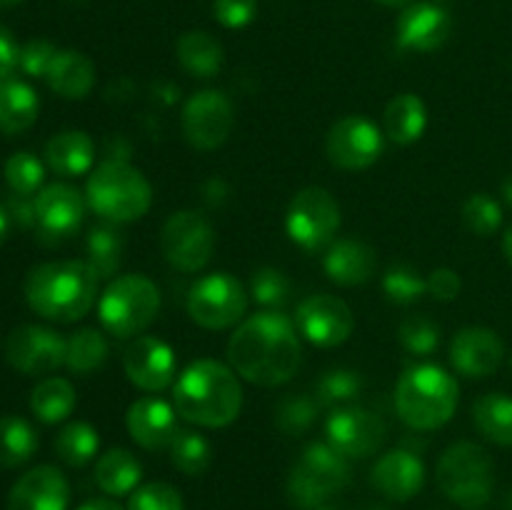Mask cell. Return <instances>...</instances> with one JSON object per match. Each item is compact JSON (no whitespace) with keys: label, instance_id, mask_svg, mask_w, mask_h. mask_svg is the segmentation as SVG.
I'll return each mask as SVG.
<instances>
[{"label":"cell","instance_id":"6da1fadb","mask_svg":"<svg viewBox=\"0 0 512 510\" xmlns=\"http://www.w3.org/2000/svg\"><path fill=\"white\" fill-rule=\"evenodd\" d=\"M298 328L288 315L263 310L243 320L228 343L230 368L253 385H283L300 368Z\"/></svg>","mask_w":512,"mask_h":510},{"label":"cell","instance_id":"7a4b0ae2","mask_svg":"<svg viewBox=\"0 0 512 510\" xmlns=\"http://www.w3.org/2000/svg\"><path fill=\"white\" fill-rule=\"evenodd\" d=\"M173 405L188 423L225 428L240 415L243 388L228 365L218 360H195L175 380Z\"/></svg>","mask_w":512,"mask_h":510},{"label":"cell","instance_id":"3957f363","mask_svg":"<svg viewBox=\"0 0 512 510\" xmlns=\"http://www.w3.org/2000/svg\"><path fill=\"white\" fill-rule=\"evenodd\" d=\"M98 280L85 260L43 263L25 278V300L40 318L73 323L95 305Z\"/></svg>","mask_w":512,"mask_h":510},{"label":"cell","instance_id":"277c9868","mask_svg":"<svg viewBox=\"0 0 512 510\" xmlns=\"http://www.w3.org/2000/svg\"><path fill=\"white\" fill-rule=\"evenodd\" d=\"M460 388L440 365H413L395 388V408L400 420L413 430L443 428L458 408Z\"/></svg>","mask_w":512,"mask_h":510},{"label":"cell","instance_id":"5b68a950","mask_svg":"<svg viewBox=\"0 0 512 510\" xmlns=\"http://www.w3.org/2000/svg\"><path fill=\"white\" fill-rule=\"evenodd\" d=\"M85 200L90 210L98 213L105 223H133L150 210L153 188L133 165L123 160H105L90 173Z\"/></svg>","mask_w":512,"mask_h":510},{"label":"cell","instance_id":"8992f818","mask_svg":"<svg viewBox=\"0 0 512 510\" xmlns=\"http://www.w3.org/2000/svg\"><path fill=\"white\" fill-rule=\"evenodd\" d=\"M435 480L443 495L453 503L468 510H478L480 505L493 498L495 490V465L493 458L478 443H455L440 455Z\"/></svg>","mask_w":512,"mask_h":510},{"label":"cell","instance_id":"52a82bcc","mask_svg":"<svg viewBox=\"0 0 512 510\" xmlns=\"http://www.w3.org/2000/svg\"><path fill=\"white\" fill-rule=\"evenodd\" d=\"M350 465L345 455L328 443H313L303 450L288 475V498L300 510H318L348 485Z\"/></svg>","mask_w":512,"mask_h":510},{"label":"cell","instance_id":"ba28073f","mask_svg":"<svg viewBox=\"0 0 512 510\" xmlns=\"http://www.w3.org/2000/svg\"><path fill=\"white\" fill-rule=\"evenodd\" d=\"M160 310L158 285L145 275H120L100 295L98 315L115 338H130L148 328Z\"/></svg>","mask_w":512,"mask_h":510},{"label":"cell","instance_id":"9c48e42d","mask_svg":"<svg viewBox=\"0 0 512 510\" xmlns=\"http://www.w3.org/2000/svg\"><path fill=\"white\" fill-rule=\"evenodd\" d=\"M340 228V205L330 195V190L303 188L290 203L285 215V230L290 240L303 250H323L333 243L335 233Z\"/></svg>","mask_w":512,"mask_h":510},{"label":"cell","instance_id":"30bf717a","mask_svg":"<svg viewBox=\"0 0 512 510\" xmlns=\"http://www.w3.org/2000/svg\"><path fill=\"white\" fill-rule=\"evenodd\" d=\"M160 250L173 268L198 273L215 253V230L195 210H178L160 230Z\"/></svg>","mask_w":512,"mask_h":510},{"label":"cell","instance_id":"8fae6325","mask_svg":"<svg viewBox=\"0 0 512 510\" xmlns=\"http://www.w3.org/2000/svg\"><path fill=\"white\" fill-rule=\"evenodd\" d=\"M245 308H248V293L230 273H210L190 288L188 313L200 328H230L243 320Z\"/></svg>","mask_w":512,"mask_h":510},{"label":"cell","instance_id":"7c38bea8","mask_svg":"<svg viewBox=\"0 0 512 510\" xmlns=\"http://www.w3.org/2000/svg\"><path fill=\"white\" fill-rule=\"evenodd\" d=\"M295 328L308 343L318 348H335L353 335L355 315L343 298L328 293L308 295L298 305Z\"/></svg>","mask_w":512,"mask_h":510},{"label":"cell","instance_id":"4fadbf2b","mask_svg":"<svg viewBox=\"0 0 512 510\" xmlns=\"http://www.w3.org/2000/svg\"><path fill=\"white\" fill-rule=\"evenodd\" d=\"M183 135L193 148L215 150L228 140L235 110L223 90H200L183 108Z\"/></svg>","mask_w":512,"mask_h":510},{"label":"cell","instance_id":"5bb4252c","mask_svg":"<svg viewBox=\"0 0 512 510\" xmlns=\"http://www.w3.org/2000/svg\"><path fill=\"white\" fill-rule=\"evenodd\" d=\"M325 153L338 168L365 170L383 155V133L363 115H345L328 130Z\"/></svg>","mask_w":512,"mask_h":510},{"label":"cell","instance_id":"9a60e30c","mask_svg":"<svg viewBox=\"0 0 512 510\" xmlns=\"http://www.w3.org/2000/svg\"><path fill=\"white\" fill-rule=\"evenodd\" d=\"M85 203L88 200L73 185L53 183L40 188V193L33 198L38 238L48 245H58L73 238L83 225Z\"/></svg>","mask_w":512,"mask_h":510},{"label":"cell","instance_id":"2e32d148","mask_svg":"<svg viewBox=\"0 0 512 510\" xmlns=\"http://www.w3.org/2000/svg\"><path fill=\"white\" fill-rule=\"evenodd\" d=\"M68 340L43 325H20L8 335L5 360L23 375H48L65 365Z\"/></svg>","mask_w":512,"mask_h":510},{"label":"cell","instance_id":"e0dca14e","mask_svg":"<svg viewBox=\"0 0 512 510\" xmlns=\"http://www.w3.org/2000/svg\"><path fill=\"white\" fill-rule=\"evenodd\" d=\"M325 435H328L330 448H335L345 458H370L383 448L388 428L373 410L348 405L330 415L325 423Z\"/></svg>","mask_w":512,"mask_h":510},{"label":"cell","instance_id":"ac0fdd59","mask_svg":"<svg viewBox=\"0 0 512 510\" xmlns=\"http://www.w3.org/2000/svg\"><path fill=\"white\" fill-rule=\"evenodd\" d=\"M123 368L135 388L160 393L175 380V353L165 340L140 335L125 350Z\"/></svg>","mask_w":512,"mask_h":510},{"label":"cell","instance_id":"d6986e66","mask_svg":"<svg viewBox=\"0 0 512 510\" xmlns=\"http://www.w3.org/2000/svg\"><path fill=\"white\" fill-rule=\"evenodd\" d=\"M70 485L55 465H38L20 475L8 493V510H68Z\"/></svg>","mask_w":512,"mask_h":510},{"label":"cell","instance_id":"ffe728a7","mask_svg":"<svg viewBox=\"0 0 512 510\" xmlns=\"http://www.w3.org/2000/svg\"><path fill=\"white\" fill-rule=\"evenodd\" d=\"M503 358V340L490 328H463L450 343V360L465 378H488L500 368Z\"/></svg>","mask_w":512,"mask_h":510},{"label":"cell","instance_id":"44dd1931","mask_svg":"<svg viewBox=\"0 0 512 510\" xmlns=\"http://www.w3.org/2000/svg\"><path fill=\"white\" fill-rule=\"evenodd\" d=\"M453 30L448 10L435 3H413L398 18V45L415 53H430L445 45Z\"/></svg>","mask_w":512,"mask_h":510},{"label":"cell","instance_id":"7402d4cb","mask_svg":"<svg viewBox=\"0 0 512 510\" xmlns=\"http://www.w3.org/2000/svg\"><path fill=\"white\" fill-rule=\"evenodd\" d=\"M178 410L160 398H140L135 400L125 415L128 433L140 448L145 450H165L180 433Z\"/></svg>","mask_w":512,"mask_h":510},{"label":"cell","instance_id":"603a6c76","mask_svg":"<svg viewBox=\"0 0 512 510\" xmlns=\"http://www.w3.org/2000/svg\"><path fill=\"white\" fill-rule=\"evenodd\" d=\"M370 483H373V488L378 490V493H383L388 500L405 503V500L415 498V495L423 490V460L405 448L390 450V453H385L383 458L373 465Z\"/></svg>","mask_w":512,"mask_h":510},{"label":"cell","instance_id":"cb8c5ba5","mask_svg":"<svg viewBox=\"0 0 512 510\" xmlns=\"http://www.w3.org/2000/svg\"><path fill=\"white\" fill-rule=\"evenodd\" d=\"M375 250L365 240L340 238L328 245V253L323 258V268L333 283L353 288V285L368 283L375 275Z\"/></svg>","mask_w":512,"mask_h":510},{"label":"cell","instance_id":"d4e9b609","mask_svg":"<svg viewBox=\"0 0 512 510\" xmlns=\"http://www.w3.org/2000/svg\"><path fill=\"white\" fill-rule=\"evenodd\" d=\"M45 80L60 98L80 100L93 90L95 65L88 55L78 53V50H58Z\"/></svg>","mask_w":512,"mask_h":510},{"label":"cell","instance_id":"484cf974","mask_svg":"<svg viewBox=\"0 0 512 510\" xmlns=\"http://www.w3.org/2000/svg\"><path fill=\"white\" fill-rule=\"evenodd\" d=\"M45 160L53 173L63 178H78L93 168L95 145L83 130H63L45 145Z\"/></svg>","mask_w":512,"mask_h":510},{"label":"cell","instance_id":"4316f807","mask_svg":"<svg viewBox=\"0 0 512 510\" xmlns=\"http://www.w3.org/2000/svg\"><path fill=\"white\" fill-rule=\"evenodd\" d=\"M40 100L25 80H0V130L5 135H20L38 120Z\"/></svg>","mask_w":512,"mask_h":510},{"label":"cell","instance_id":"83f0119b","mask_svg":"<svg viewBox=\"0 0 512 510\" xmlns=\"http://www.w3.org/2000/svg\"><path fill=\"white\" fill-rule=\"evenodd\" d=\"M428 125V110L415 93H400L388 103L383 115V128L393 143L410 145L420 140Z\"/></svg>","mask_w":512,"mask_h":510},{"label":"cell","instance_id":"f1b7e54d","mask_svg":"<svg viewBox=\"0 0 512 510\" xmlns=\"http://www.w3.org/2000/svg\"><path fill=\"white\" fill-rule=\"evenodd\" d=\"M140 478H143V468H140L138 458L130 450L113 448L105 455H100L98 465H95V483L103 493L115 495H130L138 488Z\"/></svg>","mask_w":512,"mask_h":510},{"label":"cell","instance_id":"f546056e","mask_svg":"<svg viewBox=\"0 0 512 510\" xmlns=\"http://www.w3.org/2000/svg\"><path fill=\"white\" fill-rule=\"evenodd\" d=\"M178 60L195 78H213L223 68V45L205 30H190L180 35Z\"/></svg>","mask_w":512,"mask_h":510},{"label":"cell","instance_id":"4dcf8cb0","mask_svg":"<svg viewBox=\"0 0 512 510\" xmlns=\"http://www.w3.org/2000/svg\"><path fill=\"white\" fill-rule=\"evenodd\" d=\"M75 388L65 378H45L30 393V410L40 423L55 425L75 410Z\"/></svg>","mask_w":512,"mask_h":510},{"label":"cell","instance_id":"1f68e13d","mask_svg":"<svg viewBox=\"0 0 512 510\" xmlns=\"http://www.w3.org/2000/svg\"><path fill=\"white\" fill-rule=\"evenodd\" d=\"M38 450V433L18 415H0V468H18Z\"/></svg>","mask_w":512,"mask_h":510},{"label":"cell","instance_id":"d6a6232c","mask_svg":"<svg viewBox=\"0 0 512 510\" xmlns=\"http://www.w3.org/2000/svg\"><path fill=\"white\" fill-rule=\"evenodd\" d=\"M475 428L498 445H512V398L505 393H488L473 405Z\"/></svg>","mask_w":512,"mask_h":510},{"label":"cell","instance_id":"836d02e7","mask_svg":"<svg viewBox=\"0 0 512 510\" xmlns=\"http://www.w3.org/2000/svg\"><path fill=\"white\" fill-rule=\"evenodd\" d=\"M123 260V235L113 225H98L85 240V263L98 278H113Z\"/></svg>","mask_w":512,"mask_h":510},{"label":"cell","instance_id":"e575fe53","mask_svg":"<svg viewBox=\"0 0 512 510\" xmlns=\"http://www.w3.org/2000/svg\"><path fill=\"white\" fill-rule=\"evenodd\" d=\"M100 448L98 430L93 425L83 423V420H75L68 423L55 438V453L63 463L73 465V468H83L85 463L95 458Z\"/></svg>","mask_w":512,"mask_h":510},{"label":"cell","instance_id":"d590c367","mask_svg":"<svg viewBox=\"0 0 512 510\" xmlns=\"http://www.w3.org/2000/svg\"><path fill=\"white\" fill-rule=\"evenodd\" d=\"M108 360V343L95 328H83L70 335L65 365L75 375H90Z\"/></svg>","mask_w":512,"mask_h":510},{"label":"cell","instance_id":"8d00e7d4","mask_svg":"<svg viewBox=\"0 0 512 510\" xmlns=\"http://www.w3.org/2000/svg\"><path fill=\"white\" fill-rule=\"evenodd\" d=\"M170 463L185 475H203L210 468L213 460V450L210 443L195 430H180L175 440L170 443Z\"/></svg>","mask_w":512,"mask_h":510},{"label":"cell","instance_id":"74e56055","mask_svg":"<svg viewBox=\"0 0 512 510\" xmlns=\"http://www.w3.org/2000/svg\"><path fill=\"white\" fill-rule=\"evenodd\" d=\"M5 183L13 190L15 195H25V198H35L43 188L45 180V168L33 153L28 150H20V153H13L3 165Z\"/></svg>","mask_w":512,"mask_h":510},{"label":"cell","instance_id":"f35d334b","mask_svg":"<svg viewBox=\"0 0 512 510\" xmlns=\"http://www.w3.org/2000/svg\"><path fill=\"white\" fill-rule=\"evenodd\" d=\"M383 293L390 303L410 305L428 293V280L410 265H393L383 275Z\"/></svg>","mask_w":512,"mask_h":510},{"label":"cell","instance_id":"ab89813d","mask_svg":"<svg viewBox=\"0 0 512 510\" xmlns=\"http://www.w3.org/2000/svg\"><path fill=\"white\" fill-rule=\"evenodd\" d=\"M463 223L475 235H493L503 225V208L488 193H475L463 205Z\"/></svg>","mask_w":512,"mask_h":510},{"label":"cell","instance_id":"60d3db41","mask_svg":"<svg viewBox=\"0 0 512 510\" xmlns=\"http://www.w3.org/2000/svg\"><path fill=\"white\" fill-rule=\"evenodd\" d=\"M315 415H318V400L305 393L288 395V398L280 400L278 410H275V423L283 433L300 435L313 425Z\"/></svg>","mask_w":512,"mask_h":510},{"label":"cell","instance_id":"b9f144b4","mask_svg":"<svg viewBox=\"0 0 512 510\" xmlns=\"http://www.w3.org/2000/svg\"><path fill=\"white\" fill-rule=\"evenodd\" d=\"M398 338L413 355H433L440 345V328L425 315H410L400 323Z\"/></svg>","mask_w":512,"mask_h":510},{"label":"cell","instance_id":"7bdbcfd3","mask_svg":"<svg viewBox=\"0 0 512 510\" xmlns=\"http://www.w3.org/2000/svg\"><path fill=\"white\" fill-rule=\"evenodd\" d=\"M360 390H363V380H360L358 373L345 368L328 370L318 383V403L323 405L350 403L353 398H358Z\"/></svg>","mask_w":512,"mask_h":510},{"label":"cell","instance_id":"ee69618b","mask_svg":"<svg viewBox=\"0 0 512 510\" xmlns=\"http://www.w3.org/2000/svg\"><path fill=\"white\" fill-rule=\"evenodd\" d=\"M250 295L255 303L265 305V308H283L290 295V283L280 270L260 268L250 280Z\"/></svg>","mask_w":512,"mask_h":510},{"label":"cell","instance_id":"f6af8a7d","mask_svg":"<svg viewBox=\"0 0 512 510\" xmlns=\"http://www.w3.org/2000/svg\"><path fill=\"white\" fill-rule=\"evenodd\" d=\"M128 510H183V498L173 485L148 483L130 493Z\"/></svg>","mask_w":512,"mask_h":510},{"label":"cell","instance_id":"bcb514c9","mask_svg":"<svg viewBox=\"0 0 512 510\" xmlns=\"http://www.w3.org/2000/svg\"><path fill=\"white\" fill-rule=\"evenodd\" d=\"M55 53H58V48H55L50 40H43V38L30 40V43H25L23 48H20L18 68L23 70L25 75H30V78H45Z\"/></svg>","mask_w":512,"mask_h":510},{"label":"cell","instance_id":"7dc6e473","mask_svg":"<svg viewBox=\"0 0 512 510\" xmlns=\"http://www.w3.org/2000/svg\"><path fill=\"white\" fill-rule=\"evenodd\" d=\"M213 10L225 28H245L255 18L258 0H215Z\"/></svg>","mask_w":512,"mask_h":510},{"label":"cell","instance_id":"c3c4849f","mask_svg":"<svg viewBox=\"0 0 512 510\" xmlns=\"http://www.w3.org/2000/svg\"><path fill=\"white\" fill-rule=\"evenodd\" d=\"M460 275L450 268H438L428 278V293L438 300H455L460 295Z\"/></svg>","mask_w":512,"mask_h":510},{"label":"cell","instance_id":"681fc988","mask_svg":"<svg viewBox=\"0 0 512 510\" xmlns=\"http://www.w3.org/2000/svg\"><path fill=\"white\" fill-rule=\"evenodd\" d=\"M18 60H20L18 43L13 40L10 30H5L3 25H0V80L13 75V70L18 68Z\"/></svg>","mask_w":512,"mask_h":510},{"label":"cell","instance_id":"f907efd6","mask_svg":"<svg viewBox=\"0 0 512 510\" xmlns=\"http://www.w3.org/2000/svg\"><path fill=\"white\" fill-rule=\"evenodd\" d=\"M78 510H123L120 508L115 500H108V498H95V500H88V503L80 505Z\"/></svg>","mask_w":512,"mask_h":510},{"label":"cell","instance_id":"816d5d0a","mask_svg":"<svg viewBox=\"0 0 512 510\" xmlns=\"http://www.w3.org/2000/svg\"><path fill=\"white\" fill-rule=\"evenodd\" d=\"M8 230H10L8 208H3V205H0V243H3V240L8 238Z\"/></svg>","mask_w":512,"mask_h":510},{"label":"cell","instance_id":"f5cc1de1","mask_svg":"<svg viewBox=\"0 0 512 510\" xmlns=\"http://www.w3.org/2000/svg\"><path fill=\"white\" fill-rule=\"evenodd\" d=\"M503 250H505V258L512 263V225L505 230V235H503Z\"/></svg>","mask_w":512,"mask_h":510},{"label":"cell","instance_id":"db71d44e","mask_svg":"<svg viewBox=\"0 0 512 510\" xmlns=\"http://www.w3.org/2000/svg\"><path fill=\"white\" fill-rule=\"evenodd\" d=\"M503 198H505V203H508L512 208V173L508 175V180L503 183Z\"/></svg>","mask_w":512,"mask_h":510},{"label":"cell","instance_id":"11a10c76","mask_svg":"<svg viewBox=\"0 0 512 510\" xmlns=\"http://www.w3.org/2000/svg\"><path fill=\"white\" fill-rule=\"evenodd\" d=\"M380 3H385V5H395V8H398V5H408L410 0H380Z\"/></svg>","mask_w":512,"mask_h":510},{"label":"cell","instance_id":"9f6ffc18","mask_svg":"<svg viewBox=\"0 0 512 510\" xmlns=\"http://www.w3.org/2000/svg\"><path fill=\"white\" fill-rule=\"evenodd\" d=\"M18 3H23V0H0V8H13Z\"/></svg>","mask_w":512,"mask_h":510},{"label":"cell","instance_id":"6f0895ef","mask_svg":"<svg viewBox=\"0 0 512 510\" xmlns=\"http://www.w3.org/2000/svg\"><path fill=\"white\" fill-rule=\"evenodd\" d=\"M505 508H508V510H512V490H510V493H508V495H505Z\"/></svg>","mask_w":512,"mask_h":510},{"label":"cell","instance_id":"680465c9","mask_svg":"<svg viewBox=\"0 0 512 510\" xmlns=\"http://www.w3.org/2000/svg\"><path fill=\"white\" fill-rule=\"evenodd\" d=\"M318 510H335V508H318Z\"/></svg>","mask_w":512,"mask_h":510},{"label":"cell","instance_id":"91938a15","mask_svg":"<svg viewBox=\"0 0 512 510\" xmlns=\"http://www.w3.org/2000/svg\"><path fill=\"white\" fill-rule=\"evenodd\" d=\"M370 510H380V508H370Z\"/></svg>","mask_w":512,"mask_h":510},{"label":"cell","instance_id":"94428289","mask_svg":"<svg viewBox=\"0 0 512 510\" xmlns=\"http://www.w3.org/2000/svg\"><path fill=\"white\" fill-rule=\"evenodd\" d=\"M510 365H512V358H510Z\"/></svg>","mask_w":512,"mask_h":510}]
</instances>
